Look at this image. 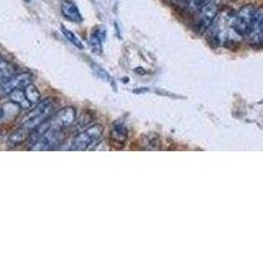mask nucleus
<instances>
[{
    "instance_id": "39448f33",
    "label": "nucleus",
    "mask_w": 263,
    "mask_h": 263,
    "mask_svg": "<svg viewBox=\"0 0 263 263\" xmlns=\"http://www.w3.org/2000/svg\"><path fill=\"white\" fill-rule=\"evenodd\" d=\"M32 83V75L28 72H21V74H13L4 82L0 83V95H8L15 90L24 88L28 84Z\"/></svg>"
},
{
    "instance_id": "f257e3e1",
    "label": "nucleus",
    "mask_w": 263,
    "mask_h": 263,
    "mask_svg": "<svg viewBox=\"0 0 263 263\" xmlns=\"http://www.w3.org/2000/svg\"><path fill=\"white\" fill-rule=\"evenodd\" d=\"M55 111V103L53 102V99H45L40 102L36 105V108L23 120V125L21 128L27 129L28 132H33L37 126L48 121Z\"/></svg>"
},
{
    "instance_id": "20e7f679",
    "label": "nucleus",
    "mask_w": 263,
    "mask_h": 263,
    "mask_svg": "<svg viewBox=\"0 0 263 263\" xmlns=\"http://www.w3.org/2000/svg\"><path fill=\"white\" fill-rule=\"evenodd\" d=\"M62 141L61 129L49 128L42 136H40L36 141H33V146L30 147L34 152H45L53 150Z\"/></svg>"
},
{
    "instance_id": "1a4fd4ad",
    "label": "nucleus",
    "mask_w": 263,
    "mask_h": 263,
    "mask_svg": "<svg viewBox=\"0 0 263 263\" xmlns=\"http://www.w3.org/2000/svg\"><path fill=\"white\" fill-rule=\"evenodd\" d=\"M61 12L65 16V18H67L69 21H72V23H81L83 20L78 7L75 6L72 2H70V0L62 2V4H61Z\"/></svg>"
},
{
    "instance_id": "4468645a",
    "label": "nucleus",
    "mask_w": 263,
    "mask_h": 263,
    "mask_svg": "<svg viewBox=\"0 0 263 263\" xmlns=\"http://www.w3.org/2000/svg\"><path fill=\"white\" fill-rule=\"evenodd\" d=\"M24 92H25V96L28 98V100H29V103L32 105H36L40 103V92L39 90H37L36 87L33 86L32 83L28 84L27 87H24Z\"/></svg>"
},
{
    "instance_id": "ddd939ff",
    "label": "nucleus",
    "mask_w": 263,
    "mask_h": 263,
    "mask_svg": "<svg viewBox=\"0 0 263 263\" xmlns=\"http://www.w3.org/2000/svg\"><path fill=\"white\" fill-rule=\"evenodd\" d=\"M15 74V67L7 61L0 60V83Z\"/></svg>"
},
{
    "instance_id": "2eb2a0df",
    "label": "nucleus",
    "mask_w": 263,
    "mask_h": 263,
    "mask_svg": "<svg viewBox=\"0 0 263 263\" xmlns=\"http://www.w3.org/2000/svg\"><path fill=\"white\" fill-rule=\"evenodd\" d=\"M61 30H62L63 36L66 37V40L71 42L72 45H75L78 49H84L83 42L81 41V39H79V37L77 36L74 32H72V30L67 29V28H65V27H61Z\"/></svg>"
},
{
    "instance_id": "f8f14e48",
    "label": "nucleus",
    "mask_w": 263,
    "mask_h": 263,
    "mask_svg": "<svg viewBox=\"0 0 263 263\" xmlns=\"http://www.w3.org/2000/svg\"><path fill=\"white\" fill-rule=\"evenodd\" d=\"M8 96H9V99H11V102L15 103V104H17L18 107L23 108V109H29V108H32V104H30L29 100H28V98L25 96L24 88L12 91V92L8 93Z\"/></svg>"
},
{
    "instance_id": "6e6552de",
    "label": "nucleus",
    "mask_w": 263,
    "mask_h": 263,
    "mask_svg": "<svg viewBox=\"0 0 263 263\" xmlns=\"http://www.w3.org/2000/svg\"><path fill=\"white\" fill-rule=\"evenodd\" d=\"M217 16V4L205 3L200 9H197V23L203 29H208Z\"/></svg>"
},
{
    "instance_id": "f03ea898",
    "label": "nucleus",
    "mask_w": 263,
    "mask_h": 263,
    "mask_svg": "<svg viewBox=\"0 0 263 263\" xmlns=\"http://www.w3.org/2000/svg\"><path fill=\"white\" fill-rule=\"evenodd\" d=\"M257 9L253 6H245L241 8L233 17H230V28L237 34V37H246L250 30L251 23L254 18Z\"/></svg>"
},
{
    "instance_id": "7ed1b4c3",
    "label": "nucleus",
    "mask_w": 263,
    "mask_h": 263,
    "mask_svg": "<svg viewBox=\"0 0 263 263\" xmlns=\"http://www.w3.org/2000/svg\"><path fill=\"white\" fill-rule=\"evenodd\" d=\"M103 136V126L102 125H91L83 132L78 133L72 140V145L70 146L71 150H88L92 149L93 145L98 144L100 137Z\"/></svg>"
},
{
    "instance_id": "9d476101",
    "label": "nucleus",
    "mask_w": 263,
    "mask_h": 263,
    "mask_svg": "<svg viewBox=\"0 0 263 263\" xmlns=\"http://www.w3.org/2000/svg\"><path fill=\"white\" fill-rule=\"evenodd\" d=\"M126 136H128V130H126V126L124 124V121H116L112 126L111 132V138L114 140V142L116 145L123 146L126 141Z\"/></svg>"
},
{
    "instance_id": "423d86ee",
    "label": "nucleus",
    "mask_w": 263,
    "mask_h": 263,
    "mask_svg": "<svg viewBox=\"0 0 263 263\" xmlns=\"http://www.w3.org/2000/svg\"><path fill=\"white\" fill-rule=\"evenodd\" d=\"M75 119H77V112H75L74 108H63V109H61L57 114H54L49 119V126L62 130L63 128H67L71 124H74Z\"/></svg>"
},
{
    "instance_id": "dca6fc26",
    "label": "nucleus",
    "mask_w": 263,
    "mask_h": 263,
    "mask_svg": "<svg viewBox=\"0 0 263 263\" xmlns=\"http://www.w3.org/2000/svg\"><path fill=\"white\" fill-rule=\"evenodd\" d=\"M29 133L30 132H28L27 129L24 128H21L20 130H16L15 133L9 137V144L18 145L21 144V142H24V141L28 138V136H29Z\"/></svg>"
},
{
    "instance_id": "a211bd4d",
    "label": "nucleus",
    "mask_w": 263,
    "mask_h": 263,
    "mask_svg": "<svg viewBox=\"0 0 263 263\" xmlns=\"http://www.w3.org/2000/svg\"><path fill=\"white\" fill-rule=\"evenodd\" d=\"M179 2H189V0H179Z\"/></svg>"
},
{
    "instance_id": "9b49d317",
    "label": "nucleus",
    "mask_w": 263,
    "mask_h": 263,
    "mask_svg": "<svg viewBox=\"0 0 263 263\" xmlns=\"http://www.w3.org/2000/svg\"><path fill=\"white\" fill-rule=\"evenodd\" d=\"M104 36H105L104 28H100V27L96 28V29H93V32L91 33L90 46L92 48L93 51H96V53H102Z\"/></svg>"
},
{
    "instance_id": "6ab92c4d",
    "label": "nucleus",
    "mask_w": 263,
    "mask_h": 263,
    "mask_svg": "<svg viewBox=\"0 0 263 263\" xmlns=\"http://www.w3.org/2000/svg\"><path fill=\"white\" fill-rule=\"evenodd\" d=\"M27 2H29V0H27Z\"/></svg>"
},
{
    "instance_id": "0eeeda50",
    "label": "nucleus",
    "mask_w": 263,
    "mask_h": 263,
    "mask_svg": "<svg viewBox=\"0 0 263 263\" xmlns=\"http://www.w3.org/2000/svg\"><path fill=\"white\" fill-rule=\"evenodd\" d=\"M253 45H262L263 44V9L255 11L254 18L251 23L250 30L246 36Z\"/></svg>"
},
{
    "instance_id": "f3484780",
    "label": "nucleus",
    "mask_w": 263,
    "mask_h": 263,
    "mask_svg": "<svg viewBox=\"0 0 263 263\" xmlns=\"http://www.w3.org/2000/svg\"><path fill=\"white\" fill-rule=\"evenodd\" d=\"M93 67H95V71L98 72V75L99 77H100V78L102 79H104L105 82H108V83L111 84V86H114L115 87V83H114V79L111 78V77H109V74H108L107 71H104V70L102 69V67H100V66H98V65H92ZM115 88H116V87H115Z\"/></svg>"
}]
</instances>
